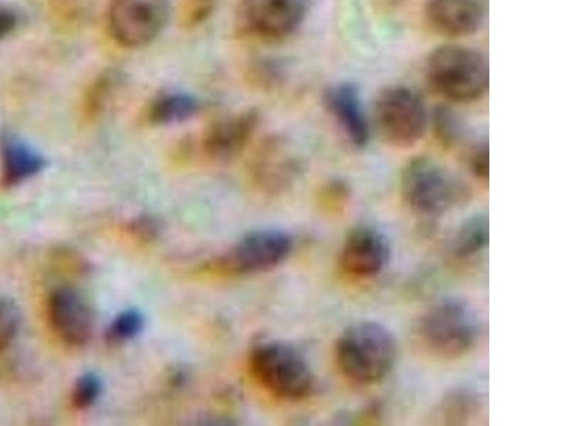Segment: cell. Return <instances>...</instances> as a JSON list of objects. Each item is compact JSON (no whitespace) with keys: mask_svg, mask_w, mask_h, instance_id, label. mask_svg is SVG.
I'll return each instance as SVG.
<instances>
[{"mask_svg":"<svg viewBox=\"0 0 569 426\" xmlns=\"http://www.w3.org/2000/svg\"><path fill=\"white\" fill-rule=\"evenodd\" d=\"M249 367L257 382L279 399L301 400L312 393L311 365L291 344L278 339L257 344L249 357Z\"/></svg>","mask_w":569,"mask_h":426,"instance_id":"3957f363","label":"cell"},{"mask_svg":"<svg viewBox=\"0 0 569 426\" xmlns=\"http://www.w3.org/2000/svg\"><path fill=\"white\" fill-rule=\"evenodd\" d=\"M200 101L186 91H162L147 109V120L152 125L184 123L200 111Z\"/></svg>","mask_w":569,"mask_h":426,"instance_id":"e0dca14e","label":"cell"},{"mask_svg":"<svg viewBox=\"0 0 569 426\" xmlns=\"http://www.w3.org/2000/svg\"><path fill=\"white\" fill-rule=\"evenodd\" d=\"M104 384L99 374H81L71 389V405L78 409H89L98 404L103 395Z\"/></svg>","mask_w":569,"mask_h":426,"instance_id":"44dd1931","label":"cell"},{"mask_svg":"<svg viewBox=\"0 0 569 426\" xmlns=\"http://www.w3.org/2000/svg\"><path fill=\"white\" fill-rule=\"evenodd\" d=\"M406 205L419 216L439 217L459 204L465 190L439 162L418 156L406 164L400 178Z\"/></svg>","mask_w":569,"mask_h":426,"instance_id":"5b68a950","label":"cell"},{"mask_svg":"<svg viewBox=\"0 0 569 426\" xmlns=\"http://www.w3.org/2000/svg\"><path fill=\"white\" fill-rule=\"evenodd\" d=\"M390 256V241L383 231L372 225H358L345 237L339 263L349 276L369 278L385 271Z\"/></svg>","mask_w":569,"mask_h":426,"instance_id":"8fae6325","label":"cell"},{"mask_svg":"<svg viewBox=\"0 0 569 426\" xmlns=\"http://www.w3.org/2000/svg\"><path fill=\"white\" fill-rule=\"evenodd\" d=\"M292 236L281 230H257L247 233L230 251L218 258V271L230 275H256L282 265L291 255Z\"/></svg>","mask_w":569,"mask_h":426,"instance_id":"52a82bcc","label":"cell"},{"mask_svg":"<svg viewBox=\"0 0 569 426\" xmlns=\"http://www.w3.org/2000/svg\"><path fill=\"white\" fill-rule=\"evenodd\" d=\"M340 373L350 383L373 385L383 382L398 359V344L382 323L358 322L340 334L337 348Z\"/></svg>","mask_w":569,"mask_h":426,"instance_id":"6da1fadb","label":"cell"},{"mask_svg":"<svg viewBox=\"0 0 569 426\" xmlns=\"http://www.w3.org/2000/svg\"><path fill=\"white\" fill-rule=\"evenodd\" d=\"M311 0H241L240 20L259 39L288 38L303 23Z\"/></svg>","mask_w":569,"mask_h":426,"instance_id":"9c48e42d","label":"cell"},{"mask_svg":"<svg viewBox=\"0 0 569 426\" xmlns=\"http://www.w3.org/2000/svg\"><path fill=\"white\" fill-rule=\"evenodd\" d=\"M46 313L50 327L60 342L69 347H84L94 333V313L90 304L73 287H56L49 294Z\"/></svg>","mask_w":569,"mask_h":426,"instance_id":"30bf717a","label":"cell"},{"mask_svg":"<svg viewBox=\"0 0 569 426\" xmlns=\"http://www.w3.org/2000/svg\"><path fill=\"white\" fill-rule=\"evenodd\" d=\"M490 222L487 213H476L460 226L455 237V253L459 257L477 256L489 246Z\"/></svg>","mask_w":569,"mask_h":426,"instance_id":"d6986e66","label":"cell"},{"mask_svg":"<svg viewBox=\"0 0 569 426\" xmlns=\"http://www.w3.org/2000/svg\"><path fill=\"white\" fill-rule=\"evenodd\" d=\"M301 165L297 154L283 139L271 136L259 146L252 162V174L267 190H283L292 184Z\"/></svg>","mask_w":569,"mask_h":426,"instance_id":"5bb4252c","label":"cell"},{"mask_svg":"<svg viewBox=\"0 0 569 426\" xmlns=\"http://www.w3.org/2000/svg\"><path fill=\"white\" fill-rule=\"evenodd\" d=\"M20 22L17 10L0 7V42L18 29Z\"/></svg>","mask_w":569,"mask_h":426,"instance_id":"484cf974","label":"cell"},{"mask_svg":"<svg viewBox=\"0 0 569 426\" xmlns=\"http://www.w3.org/2000/svg\"><path fill=\"white\" fill-rule=\"evenodd\" d=\"M126 78L123 71L109 69L98 75V79L90 84L86 91L83 101V114L88 120L98 119L103 114L107 106L116 99L119 91L123 89Z\"/></svg>","mask_w":569,"mask_h":426,"instance_id":"ac0fdd59","label":"cell"},{"mask_svg":"<svg viewBox=\"0 0 569 426\" xmlns=\"http://www.w3.org/2000/svg\"><path fill=\"white\" fill-rule=\"evenodd\" d=\"M431 89L457 103L480 100L490 85V64L479 50L459 44L440 45L426 62Z\"/></svg>","mask_w":569,"mask_h":426,"instance_id":"7a4b0ae2","label":"cell"},{"mask_svg":"<svg viewBox=\"0 0 569 426\" xmlns=\"http://www.w3.org/2000/svg\"><path fill=\"white\" fill-rule=\"evenodd\" d=\"M170 13L169 0H111L107 23L117 43L142 48L159 38Z\"/></svg>","mask_w":569,"mask_h":426,"instance_id":"ba28073f","label":"cell"},{"mask_svg":"<svg viewBox=\"0 0 569 426\" xmlns=\"http://www.w3.org/2000/svg\"><path fill=\"white\" fill-rule=\"evenodd\" d=\"M472 174L479 180L489 181L490 176V151L489 141L485 140L475 146L470 156Z\"/></svg>","mask_w":569,"mask_h":426,"instance_id":"cb8c5ba5","label":"cell"},{"mask_svg":"<svg viewBox=\"0 0 569 426\" xmlns=\"http://www.w3.org/2000/svg\"><path fill=\"white\" fill-rule=\"evenodd\" d=\"M259 124L257 110L227 116L210 125L202 141L206 154L213 160H230L246 149Z\"/></svg>","mask_w":569,"mask_h":426,"instance_id":"9a60e30c","label":"cell"},{"mask_svg":"<svg viewBox=\"0 0 569 426\" xmlns=\"http://www.w3.org/2000/svg\"><path fill=\"white\" fill-rule=\"evenodd\" d=\"M146 317L137 308H127V311L117 314L113 322L106 329L107 343L120 346L133 342L144 332Z\"/></svg>","mask_w":569,"mask_h":426,"instance_id":"ffe728a7","label":"cell"},{"mask_svg":"<svg viewBox=\"0 0 569 426\" xmlns=\"http://www.w3.org/2000/svg\"><path fill=\"white\" fill-rule=\"evenodd\" d=\"M325 104L350 144L365 149L370 140V121L358 85L350 81L332 85L325 93Z\"/></svg>","mask_w":569,"mask_h":426,"instance_id":"7c38bea8","label":"cell"},{"mask_svg":"<svg viewBox=\"0 0 569 426\" xmlns=\"http://www.w3.org/2000/svg\"><path fill=\"white\" fill-rule=\"evenodd\" d=\"M130 232L139 241L152 242L160 236L161 225L156 217L142 215L131 222Z\"/></svg>","mask_w":569,"mask_h":426,"instance_id":"d4e9b609","label":"cell"},{"mask_svg":"<svg viewBox=\"0 0 569 426\" xmlns=\"http://www.w3.org/2000/svg\"><path fill=\"white\" fill-rule=\"evenodd\" d=\"M216 9V0H184L182 4V24L186 28H196L211 18Z\"/></svg>","mask_w":569,"mask_h":426,"instance_id":"603a6c76","label":"cell"},{"mask_svg":"<svg viewBox=\"0 0 569 426\" xmlns=\"http://www.w3.org/2000/svg\"><path fill=\"white\" fill-rule=\"evenodd\" d=\"M425 14L435 32L465 38L481 28L486 9L481 0H427Z\"/></svg>","mask_w":569,"mask_h":426,"instance_id":"4fadbf2b","label":"cell"},{"mask_svg":"<svg viewBox=\"0 0 569 426\" xmlns=\"http://www.w3.org/2000/svg\"><path fill=\"white\" fill-rule=\"evenodd\" d=\"M0 162L2 185L7 187L32 180L48 166V160L42 152L14 134H4L0 140Z\"/></svg>","mask_w":569,"mask_h":426,"instance_id":"2e32d148","label":"cell"},{"mask_svg":"<svg viewBox=\"0 0 569 426\" xmlns=\"http://www.w3.org/2000/svg\"><path fill=\"white\" fill-rule=\"evenodd\" d=\"M376 130L396 149H409L423 140L429 126L423 99L405 85H390L380 91L373 106Z\"/></svg>","mask_w":569,"mask_h":426,"instance_id":"8992f818","label":"cell"},{"mask_svg":"<svg viewBox=\"0 0 569 426\" xmlns=\"http://www.w3.org/2000/svg\"><path fill=\"white\" fill-rule=\"evenodd\" d=\"M420 337L431 353L455 359L470 353L477 344L480 324L469 303L460 298H443L423 314Z\"/></svg>","mask_w":569,"mask_h":426,"instance_id":"277c9868","label":"cell"},{"mask_svg":"<svg viewBox=\"0 0 569 426\" xmlns=\"http://www.w3.org/2000/svg\"><path fill=\"white\" fill-rule=\"evenodd\" d=\"M19 326L20 313L17 304L8 298H0V353L13 343Z\"/></svg>","mask_w":569,"mask_h":426,"instance_id":"7402d4cb","label":"cell"}]
</instances>
